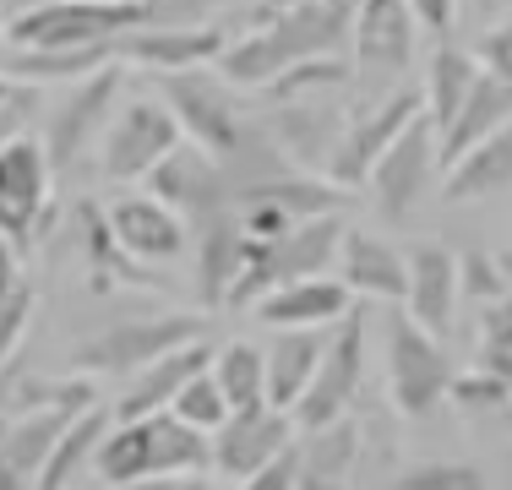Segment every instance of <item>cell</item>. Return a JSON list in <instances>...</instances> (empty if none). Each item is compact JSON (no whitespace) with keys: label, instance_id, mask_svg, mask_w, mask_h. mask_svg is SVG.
I'll return each mask as SVG.
<instances>
[{"label":"cell","instance_id":"obj_1","mask_svg":"<svg viewBox=\"0 0 512 490\" xmlns=\"http://www.w3.org/2000/svg\"><path fill=\"white\" fill-rule=\"evenodd\" d=\"M349 28H355V0H295V6H278L267 17H256L246 33H235L229 49L218 55V71L235 88L262 93L267 82L284 77L300 60L344 55Z\"/></svg>","mask_w":512,"mask_h":490},{"label":"cell","instance_id":"obj_2","mask_svg":"<svg viewBox=\"0 0 512 490\" xmlns=\"http://www.w3.org/2000/svg\"><path fill=\"white\" fill-rule=\"evenodd\" d=\"M213 463V436L186 425L175 409H153L137 420H115L93 452V480L109 490L126 485H169L191 469Z\"/></svg>","mask_w":512,"mask_h":490},{"label":"cell","instance_id":"obj_3","mask_svg":"<svg viewBox=\"0 0 512 490\" xmlns=\"http://www.w3.org/2000/svg\"><path fill=\"white\" fill-rule=\"evenodd\" d=\"M344 245V224L338 213H316V218H300L295 229L273 240H240V273L229 284V311H251L267 289L289 284V278H306V273H327V262L338 256Z\"/></svg>","mask_w":512,"mask_h":490},{"label":"cell","instance_id":"obj_4","mask_svg":"<svg viewBox=\"0 0 512 490\" xmlns=\"http://www.w3.org/2000/svg\"><path fill=\"white\" fill-rule=\"evenodd\" d=\"M158 98L175 109L180 131H186L197 147H207L213 158H235L256 131V120H246L235 98V82L213 66H180V71H153Z\"/></svg>","mask_w":512,"mask_h":490},{"label":"cell","instance_id":"obj_5","mask_svg":"<svg viewBox=\"0 0 512 490\" xmlns=\"http://www.w3.org/2000/svg\"><path fill=\"white\" fill-rule=\"evenodd\" d=\"M142 0H28L6 17L11 49H71V44H115L120 33L142 28Z\"/></svg>","mask_w":512,"mask_h":490},{"label":"cell","instance_id":"obj_6","mask_svg":"<svg viewBox=\"0 0 512 490\" xmlns=\"http://www.w3.org/2000/svg\"><path fill=\"white\" fill-rule=\"evenodd\" d=\"M442 175H447L442 169V137H436L431 115L420 109V115L393 137V147L371 164L365 191H371L376 213H382L387 224H409V218L431 202V191L442 186Z\"/></svg>","mask_w":512,"mask_h":490},{"label":"cell","instance_id":"obj_7","mask_svg":"<svg viewBox=\"0 0 512 490\" xmlns=\"http://www.w3.org/2000/svg\"><path fill=\"white\" fill-rule=\"evenodd\" d=\"M453 360H447L442 338L420 327L409 311H387V392H393L398 414L425 420L453 398Z\"/></svg>","mask_w":512,"mask_h":490},{"label":"cell","instance_id":"obj_8","mask_svg":"<svg viewBox=\"0 0 512 490\" xmlns=\"http://www.w3.org/2000/svg\"><path fill=\"white\" fill-rule=\"evenodd\" d=\"M50 191L55 164L44 153V137L22 131V137L0 142V240L17 256H28L50 224Z\"/></svg>","mask_w":512,"mask_h":490},{"label":"cell","instance_id":"obj_9","mask_svg":"<svg viewBox=\"0 0 512 490\" xmlns=\"http://www.w3.org/2000/svg\"><path fill=\"white\" fill-rule=\"evenodd\" d=\"M186 131H180L175 109L158 93H137L120 98L115 115H109L104 137H99V169L115 186H131V180H148V169L169 153Z\"/></svg>","mask_w":512,"mask_h":490},{"label":"cell","instance_id":"obj_10","mask_svg":"<svg viewBox=\"0 0 512 490\" xmlns=\"http://www.w3.org/2000/svg\"><path fill=\"white\" fill-rule=\"evenodd\" d=\"M420 109H425V98L414 88H404V82L387 88V93H371L355 115L344 120V131H338V142H333V153H327L322 175L338 180L344 191H360L365 175H371V164L393 147V137L409 126L414 115H420Z\"/></svg>","mask_w":512,"mask_h":490},{"label":"cell","instance_id":"obj_11","mask_svg":"<svg viewBox=\"0 0 512 490\" xmlns=\"http://www.w3.org/2000/svg\"><path fill=\"white\" fill-rule=\"evenodd\" d=\"M202 333H207L202 316H175V311L169 316H131V322H115L104 333H93L88 343H77L71 365L82 376H131L148 360H158V354H169L175 343H191Z\"/></svg>","mask_w":512,"mask_h":490},{"label":"cell","instance_id":"obj_12","mask_svg":"<svg viewBox=\"0 0 512 490\" xmlns=\"http://www.w3.org/2000/svg\"><path fill=\"white\" fill-rule=\"evenodd\" d=\"M360 382H365V311H360V305H349V311L327 327L322 365H316L311 387L300 392V403L289 409V414H295V425H300V431H316V425L344 420L349 403H355V392H360Z\"/></svg>","mask_w":512,"mask_h":490},{"label":"cell","instance_id":"obj_13","mask_svg":"<svg viewBox=\"0 0 512 490\" xmlns=\"http://www.w3.org/2000/svg\"><path fill=\"white\" fill-rule=\"evenodd\" d=\"M414 22L409 0H355V28H349V49H355V77L371 93H387L404 82L414 60Z\"/></svg>","mask_w":512,"mask_h":490},{"label":"cell","instance_id":"obj_14","mask_svg":"<svg viewBox=\"0 0 512 490\" xmlns=\"http://www.w3.org/2000/svg\"><path fill=\"white\" fill-rule=\"evenodd\" d=\"M115 104H120V60H109V66H99V71H88V77L71 82L66 98L55 104L50 126H44V153H50V164L55 169L77 164V158L104 137Z\"/></svg>","mask_w":512,"mask_h":490},{"label":"cell","instance_id":"obj_15","mask_svg":"<svg viewBox=\"0 0 512 490\" xmlns=\"http://www.w3.org/2000/svg\"><path fill=\"white\" fill-rule=\"evenodd\" d=\"M235 28L229 22H186V28H142L120 33L115 39V60L120 66H142V71H180V66H218V55L229 49Z\"/></svg>","mask_w":512,"mask_h":490},{"label":"cell","instance_id":"obj_16","mask_svg":"<svg viewBox=\"0 0 512 490\" xmlns=\"http://www.w3.org/2000/svg\"><path fill=\"white\" fill-rule=\"evenodd\" d=\"M109 229H115L120 251L137 256V262H175V256L191 251V224L180 207H169L164 196L153 191H131L120 202L104 207Z\"/></svg>","mask_w":512,"mask_h":490},{"label":"cell","instance_id":"obj_17","mask_svg":"<svg viewBox=\"0 0 512 490\" xmlns=\"http://www.w3.org/2000/svg\"><path fill=\"white\" fill-rule=\"evenodd\" d=\"M295 414L289 409H273V403H256V409H235L224 425L213 431V469L224 480L246 485L278 447L295 441Z\"/></svg>","mask_w":512,"mask_h":490},{"label":"cell","instance_id":"obj_18","mask_svg":"<svg viewBox=\"0 0 512 490\" xmlns=\"http://www.w3.org/2000/svg\"><path fill=\"white\" fill-rule=\"evenodd\" d=\"M148 191L164 196L169 207H180V213H186V224H191V218H207L213 207L229 202V175H224V164H218L207 147H197L191 137H180L148 169Z\"/></svg>","mask_w":512,"mask_h":490},{"label":"cell","instance_id":"obj_19","mask_svg":"<svg viewBox=\"0 0 512 490\" xmlns=\"http://www.w3.org/2000/svg\"><path fill=\"white\" fill-rule=\"evenodd\" d=\"M71 403H33V409H17L6 425H0V490H33L50 463L60 431L71 420Z\"/></svg>","mask_w":512,"mask_h":490},{"label":"cell","instance_id":"obj_20","mask_svg":"<svg viewBox=\"0 0 512 490\" xmlns=\"http://www.w3.org/2000/svg\"><path fill=\"white\" fill-rule=\"evenodd\" d=\"M409 284H404V311L420 327H431L436 338L453 333V316H458V256L447 251L442 240H420L409 245Z\"/></svg>","mask_w":512,"mask_h":490},{"label":"cell","instance_id":"obj_21","mask_svg":"<svg viewBox=\"0 0 512 490\" xmlns=\"http://www.w3.org/2000/svg\"><path fill=\"white\" fill-rule=\"evenodd\" d=\"M355 305V289L344 278H327V273H306V278H289V284L267 289L262 300L251 305L262 327H333L338 316Z\"/></svg>","mask_w":512,"mask_h":490},{"label":"cell","instance_id":"obj_22","mask_svg":"<svg viewBox=\"0 0 512 490\" xmlns=\"http://www.w3.org/2000/svg\"><path fill=\"white\" fill-rule=\"evenodd\" d=\"M338 267H344V284L355 289V300L404 305L409 256L398 251L393 240L371 235V229H344V245H338Z\"/></svg>","mask_w":512,"mask_h":490},{"label":"cell","instance_id":"obj_23","mask_svg":"<svg viewBox=\"0 0 512 490\" xmlns=\"http://www.w3.org/2000/svg\"><path fill=\"white\" fill-rule=\"evenodd\" d=\"M207 360H213L207 338H191V343H175L169 354H158V360H148L142 371H131L126 392H120V403H115V420H137V414L169 409L175 392L186 387V376H197Z\"/></svg>","mask_w":512,"mask_h":490},{"label":"cell","instance_id":"obj_24","mask_svg":"<svg viewBox=\"0 0 512 490\" xmlns=\"http://www.w3.org/2000/svg\"><path fill=\"white\" fill-rule=\"evenodd\" d=\"M507 120H512V82H502L491 66H480V77H474L469 98L458 104V115L436 131L442 137V169L469 153L474 142H485L496 126H507Z\"/></svg>","mask_w":512,"mask_h":490},{"label":"cell","instance_id":"obj_25","mask_svg":"<svg viewBox=\"0 0 512 490\" xmlns=\"http://www.w3.org/2000/svg\"><path fill=\"white\" fill-rule=\"evenodd\" d=\"M240 240L246 235H240V218L229 202L197 218V300L207 311H218L229 300V284L240 273Z\"/></svg>","mask_w":512,"mask_h":490},{"label":"cell","instance_id":"obj_26","mask_svg":"<svg viewBox=\"0 0 512 490\" xmlns=\"http://www.w3.org/2000/svg\"><path fill=\"white\" fill-rule=\"evenodd\" d=\"M327 349V327H278L273 349L262 354L267 360V403L273 409H295L300 392L311 387L316 365H322Z\"/></svg>","mask_w":512,"mask_h":490},{"label":"cell","instance_id":"obj_27","mask_svg":"<svg viewBox=\"0 0 512 490\" xmlns=\"http://www.w3.org/2000/svg\"><path fill=\"white\" fill-rule=\"evenodd\" d=\"M512 191V120L496 126L485 142H474L463 158H453L442 175L447 202H480V196H502Z\"/></svg>","mask_w":512,"mask_h":490},{"label":"cell","instance_id":"obj_28","mask_svg":"<svg viewBox=\"0 0 512 490\" xmlns=\"http://www.w3.org/2000/svg\"><path fill=\"white\" fill-rule=\"evenodd\" d=\"M115 425V409H99V403H88V409H77L66 420V431H60L50 463H44L39 474V490H71L82 485V474H93V452H99L104 431Z\"/></svg>","mask_w":512,"mask_h":490},{"label":"cell","instance_id":"obj_29","mask_svg":"<svg viewBox=\"0 0 512 490\" xmlns=\"http://www.w3.org/2000/svg\"><path fill=\"white\" fill-rule=\"evenodd\" d=\"M115 60V44H71V49H11L6 55V71L22 82H77L88 71H99Z\"/></svg>","mask_w":512,"mask_h":490},{"label":"cell","instance_id":"obj_30","mask_svg":"<svg viewBox=\"0 0 512 490\" xmlns=\"http://www.w3.org/2000/svg\"><path fill=\"white\" fill-rule=\"evenodd\" d=\"M474 77H480V60L463 55V49H436V55H431V71H425L420 98H425V115H431L436 131L458 115V104L469 98Z\"/></svg>","mask_w":512,"mask_h":490},{"label":"cell","instance_id":"obj_31","mask_svg":"<svg viewBox=\"0 0 512 490\" xmlns=\"http://www.w3.org/2000/svg\"><path fill=\"white\" fill-rule=\"evenodd\" d=\"M33 305H39V294H33L28 273H22V256L0 240V371H6V360L17 354V343L28 338Z\"/></svg>","mask_w":512,"mask_h":490},{"label":"cell","instance_id":"obj_32","mask_svg":"<svg viewBox=\"0 0 512 490\" xmlns=\"http://www.w3.org/2000/svg\"><path fill=\"white\" fill-rule=\"evenodd\" d=\"M82 240H88V273H93V289H109V284H142L137 273V256L120 251L115 229H109L104 207L99 202H82Z\"/></svg>","mask_w":512,"mask_h":490},{"label":"cell","instance_id":"obj_33","mask_svg":"<svg viewBox=\"0 0 512 490\" xmlns=\"http://www.w3.org/2000/svg\"><path fill=\"white\" fill-rule=\"evenodd\" d=\"M213 376L224 387L229 409H256L267 403V360L256 343H229V349L213 354Z\"/></svg>","mask_w":512,"mask_h":490},{"label":"cell","instance_id":"obj_34","mask_svg":"<svg viewBox=\"0 0 512 490\" xmlns=\"http://www.w3.org/2000/svg\"><path fill=\"white\" fill-rule=\"evenodd\" d=\"M311 436V447H306V485H338L344 480V469L355 463V425H349V414L344 420H333V425H316Z\"/></svg>","mask_w":512,"mask_h":490},{"label":"cell","instance_id":"obj_35","mask_svg":"<svg viewBox=\"0 0 512 490\" xmlns=\"http://www.w3.org/2000/svg\"><path fill=\"white\" fill-rule=\"evenodd\" d=\"M169 409H175L186 425L207 431V436H213L229 414H235V409H229V398H224V387H218V376H213V360H207L197 376H186V387L175 392V403H169Z\"/></svg>","mask_w":512,"mask_h":490},{"label":"cell","instance_id":"obj_36","mask_svg":"<svg viewBox=\"0 0 512 490\" xmlns=\"http://www.w3.org/2000/svg\"><path fill=\"white\" fill-rule=\"evenodd\" d=\"M393 485L398 490H485L491 480H485L480 463H414Z\"/></svg>","mask_w":512,"mask_h":490},{"label":"cell","instance_id":"obj_37","mask_svg":"<svg viewBox=\"0 0 512 490\" xmlns=\"http://www.w3.org/2000/svg\"><path fill=\"white\" fill-rule=\"evenodd\" d=\"M33 115H39V93H33V82L11 77V71L0 66V142L22 137Z\"/></svg>","mask_w":512,"mask_h":490},{"label":"cell","instance_id":"obj_38","mask_svg":"<svg viewBox=\"0 0 512 490\" xmlns=\"http://www.w3.org/2000/svg\"><path fill=\"white\" fill-rule=\"evenodd\" d=\"M300 485H306V447H300V441L278 447L273 458L246 480V490H300Z\"/></svg>","mask_w":512,"mask_h":490},{"label":"cell","instance_id":"obj_39","mask_svg":"<svg viewBox=\"0 0 512 490\" xmlns=\"http://www.w3.org/2000/svg\"><path fill=\"white\" fill-rule=\"evenodd\" d=\"M142 6H148V22H158V28H186V22H207L213 0H142Z\"/></svg>","mask_w":512,"mask_h":490},{"label":"cell","instance_id":"obj_40","mask_svg":"<svg viewBox=\"0 0 512 490\" xmlns=\"http://www.w3.org/2000/svg\"><path fill=\"white\" fill-rule=\"evenodd\" d=\"M480 66H491L502 82H512V22H502V28L480 44Z\"/></svg>","mask_w":512,"mask_h":490},{"label":"cell","instance_id":"obj_41","mask_svg":"<svg viewBox=\"0 0 512 490\" xmlns=\"http://www.w3.org/2000/svg\"><path fill=\"white\" fill-rule=\"evenodd\" d=\"M409 11H414V22L431 28V33H447L458 22V0H409Z\"/></svg>","mask_w":512,"mask_h":490},{"label":"cell","instance_id":"obj_42","mask_svg":"<svg viewBox=\"0 0 512 490\" xmlns=\"http://www.w3.org/2000/svg\"><path fill=\"white\" fill-rule=\"evenodd\" d=\"M480 6H485V11H491V6H502V0H480Z\"/></svg>","mask_w":512,"mask_h":490},{"label":"cell","instance_id":"obj_43","mask_svg":"<svg viewBox=\"0 0 512 490\" xmlns=\"http://www.w3.org/2000/svg\"><path fill=\"white\" fill-rule=\"evenodd\" d=\"M17 6H28V0H17Z\"/></svg>","mask_w":512,"mask_h":490}]
</instances>
